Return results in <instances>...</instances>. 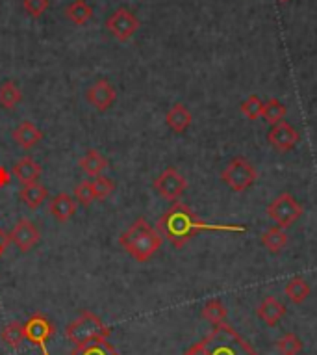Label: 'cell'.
<instances>
[{"label": "cell", "mask_w": 317, "mask_h": 355, "mask_svg": "<svg viewBox=\"0 0 317 355\" xmlns=\"http://www.w3.org/2000/svg\"><path fill=\"white\" fill-rule=\"evenodd\" d=\"M191 121H193V116H191V112L185 108L184 105H173L171 106V110L165 114V123H167V127L176 132V135H182L185 132L188 128H190Z\"/></svg>", "instance_id": "cell-17"}, {"label": "cell", "mask_w": 317, "mask_h": 355, "mask_svg": "<svg viewBox=\"0 0 317 355\" xmlns=\"http://www.w3.org/2000/svg\"><path fill=\"white\" fill-rule=\"evenodd\" d=\"M106 28L116 40L128 41L139 30V19L128 8H119L106 19Z\"/></svg>", "instance_id": "cell-8"}, {"label": "cell", "mask_w": 317, "mask_h": 355, "mask_svg": "<svg viewBox=\"0 0 317 355\" xmlns=\"http://www.w3.org/2000/svg\"><path fill=\"white\" fill-rule=\"evenodd\" d=\"M242 114L251 121H256L262 117V112H264V101L260 99L258 95H251L242 103Z\"/></svg>", "instance_id": "cell-29"}, {"label": "cell", "mask_w": 317, "mask_h": 355, "mask_svg": "<svg viewBox=\"0 0 317 355\" xmlns=\"http://www.w3.org/2000/svg\"><path fill=\"white\" fill-rule=\"evenodd\" d=\"M199 346L204 355H258L256 349L228 324L214 326Z\"/></svg>", "instance_id": "cell-3"}, {"label": "cell", "mask_w": 317, "mask_h": 355, "mask_svg": "<svg viewBox=\"0 0 317 355\" xmlns=\"http://www.w3.org/2000/svg\"><path fill=\"white\" fill-rule=\"evenodd\" d=\"M91 188H93V196H95V201H100V199L110 198L114 190H116V184L108 179V177H104V175H98L91 181Z\"/></svg>", "instance_id": "cell-30"}, {"label": "cell", "mask_w": 317, "mask_h": 355, "mask_svg": "<svg viewBox=\"0 0 317 355\" xmlns=\"http://www.w3.org/2000/svg\"><path fill=\"white\" fill-rule=\"evenodd\" d=\"M158 229L163 239H167L174 248H184L193 236L204 231H221V233H247L245 225L230 223H208L202 221L193 210L184 203H173L167 212L158 221Z\"/></svg>", "instance_id": "cell-1"}, {"label": "cell", "mask_w": 317, "mask_h": 355, "mask_svg": "<svg viewBox=\"0 0 317 355\" xmlns=\"http://www.w3.org/2000/svg\"><path fill=\"white\" fill-rule=\"evenodd\" d=\"M71 355H121L116 349V346L108 343V338H97V340H89V343L76 346Z\"/></svg>", "instance_id": "cell-21"}, {"label": "cell", "mask_w": 317, "mask_h": 355, "mask_svg": "<svg viewBox=\"0 0 317 355\" xmlns=\"http://www.w3.org/2000/svg\"><path fill=\"white\" fill-rule=\"evenodd\" d=\"M10 240H12L13 244L17 245L23 253H28V251H32L35 245L39 244L41 233L39 229L35 227L32 221L23 218V220H19L17 223H15L12 234H10Z\"/></svg>", "instance_id": "cell-12"}, {"label": "cell", "mask_w": 317, "mask_h": 355, "mask_svg": "<svg viewBox=\"0 0 317 355\" xmlns=\"http://www.w3.org/2000/svg\"><path fill=\"white\" fill-rule=\"evenodd\" d=\"M111 329L104 326V322L98 318L91 311H84L75 322H71L67 329H65V337L69 338V343L75 346L89 343V340H97V338H108Z\"/></svg>", "instance_id": "cell-4"}, {"label": "cell", "mask_w": 317, "mask_h": 355, "mask_svg": "<svg viewBox=\"0 0 317 355\" xmlns=\"http://www.w3.org/2000/svg\"><path fill=\"white\" fill-rule=\"evenodd\" d=\"M75 198L80 205H84V207H89V205L95 201V196H93V188H91V181L80 182V184L75 188Z\"/></svg>", "instance_id": "cell-31"}, {"label": "cell", "mask_w": 317, "mask_h": 355, "mask_svg": "<svg viewBox=\"0 0 317 355\" xmlns=\"http://www.w3.org/2000/svg\"><path fill=\"white\" fill-rule=\"evenodd\" d=\"M78 166L86 175L89 177H98L102 171L108 168V158H104L97 149H89L84 157L78 160Z\"/></svg>", "instance_id": "cell-18"}, {"label": "cell", "mask_w": 317, "mask_h": 355, "mask_svg": "<svg viewBox=\"0 0 317 355\" xmlns=\"http://www.w3.org/2000/svg\"><path fill=\"white\" fill-rule=\"evenodd\" d=\"M13 141L19 144L23 149H32L43 140V132L35 127L32 121H23L13 130Z\"/></svg>", "instance_id": "cell-16"}, {"label": "cell", "mask_w": 317, "mask_h": 355, "mask_svg": "<svg viewBox=\"0 0 317 355\" xmlns=\"http://www.w3.org/2000/svg\"><path fill=\"white\" fill-rule=\"evenodd\" d=\"M300 140V135L297 128H293L289 123L280 121L277 125H271L269 132H267V141L271 144L277 151L286 153L293 149Z\"/></svg>", "instance_id": "cell-11"}, {"label": "cell", "mask_w": 317, "mask_h": 355, "mask_svg": "<svg viewBox=\"0 0 317 355\" xmlns=\"http://www.w3.org/2000/svg\"><path fill=\"white\" fill-rule=\"evenodd\" d=\"M23 8L30 17L37 19L48 10V0H23Z\"/></svg>", "instance_id": "cell-32"}, {"label": "cell", "mask_w": 317, "mask_h": 355, "mask_svg": "<svg viewBox=\"0 0 317 355\" xmlns=\"http://www.w3.org/2000/svg\"><path fill=\"white\" fill-rule=\"evenodd\" d=\"M277 349L282 355H299L302 349V343L293 333H286L277 340Z\"/></svg>", "instance_id": "cell-28"}, {"label": "cell", "mask_w": 317, "mask_h": 355, "mask_svg": "<svg viewBox=\"0 0 317 355\" xmlns=\"http://www.w3.org/2000/svg\"><path fill=\"white\" fill-rule=\"evenodd\" d=\"M267 216L277 223L278 227L288 229L302 216V207L297 203V199L291 193L284 192L273 203H269Z\"/></svg>", "instance_id": "cell-6"}, {"label": "cell", "mask_w": 317, "mask_h": 355, "mask_svg": "<svg viewBox=\"0 0 317 355\" xmlns=\"http://www.w3.org/2000/svg\"><path fill=\"white\" fill-rule=\"evenodd\" d=\"M284 292L289 297V302L299 305V303H302L306 297L310 296V285H308V281L305 277H293V279H289L286 283Z\"/></svg>", "instance_id": "cell-24"}, {"label": "cell", "mask_w": 317, "mask_h": 355, "mask_svg": "<svg viewBox=\"0 0 317 355\" xmlns=\"http://www.w3.org/2000/svg\"><path fill=\"white\" fill-rule=\"evenodd\" d=\"M226 307L219 300H212L208 302L204 307H202V318L208 320L212 326H221V324H226Z\"/></svg>", "instance_id": "cell-25"}, {"label": "cell", "mask_w": 317, "mask_h": 355, "mask_svg": "<svg viewBox=\"0 0 317 355\" xmlns=\"http://www.w3.org/2000/svg\"><path fill=\"white\" fill-rule=\"evenodd\" d=\"M10 242H12V240H10V236H8V234L4 233L2 229H0V257H2V253L6 251V248Z\"/></svg>", "instance_id": "cell-34"}, {"label": "cell", "mask_w": 317, "mask_h": 355, "mask_svg": "<svg viewBox=\"0 0 317 355\" xmlns=\"http://www.w3.org/2000/svg\"><path fill=\"white\" fill-rule=\"evenodd\" d=\"M13 175L17 177V181L23 187H26V184L37 182V179L41 177V166L35 162L34 158L23 157L13 164Z\"/></svg>", "instance_id": "cell-15"}, {"label": "cell", "mask_w": 317, "mask_h": 355, "mask_svg": "<svg viewBox=\"0 0 317 355\" xmlns=\"http://www.w3.org/2000/svg\"><path fill=\"white\" fill-rule=\"evenodd\" d=\"M156 193L160 196L165 201H171V203H176L179 198H182L188 188V182H185L184 175L180 173L176 168H167L163 169L162 173L158 175L152 182Z\"/></svg>", "instance_id": "cell-7"}, {"label": "cell", "mask_w": 317, "mask_h": 355, "mask_svg": "<svg viewBox=\"0 0 317 355\" xmlns=\"http://www.w3.org/2000/svg\"><path fill=\"white\" fill-rule=\"evenodd\" d=\"M10 182H12V175L4 166H0V188L8 187Z\"/></svg>", "instance_id": "cell-33"}, {"label": "cell", "mask_w": 317, "mask_h": 355, "mask_svg": "<svg viewBox=\"0 0 317 355\" xmlns=\"http://www.w3.org/2000/svg\"><path fill=\"white\" fill-rule=\"evenodd\" d=\"M184 355H204V352H202V348L199 346V343H197L195 346H191V348L188 349Z\"/></svg>", "instance_id": "cell-35"}, {"label": "cell", "mask_w": 317, "mask_h": 355, "mask_svg": "<svg viewBox=\"0 0 317 355\" xmlns=\"http://www.w3.org/2000/svg\"><path fill=\"white\" fill-rule=\"evenodd\" d=\"M48 212H51L54 220L60 221V223H65L76 214L75 199L71 198L69 193H58V196L52 198L51 205H48Z\"/></svg>", "instance_id": "cell-13"}, {"label": "cell", "mask_w": 317, "mask_h": 355, "mask_svg": "<svg viewBox=\"0 0 317 355\" xmlns=\"http://www.w3.org/2000/svg\"><path fill=\"white\" fill-rule=\"evenodd\" d=\"M163 236L156 231L145 218H138L132 225L121 234L119 244L125 248L134 261L147 262L162 248Z\"/></svg>", "instance_id": "cell-2"}, {"label": "cell", "mask_w": 317, "mask_h": 355, "mask_svg": "<svg viewBox=\"0 0 317 355\" xmlns=\"http://www.w3.org/2000/svg\"><path fill=\"white\" fill-rule=\"evenodd\" d=\"M278 2H289V0H278Z\"/></svg>", "instance_id": "cell-36"}, {"label": "cell", "mask_w": 317, "mask_h": 355, "mask_svg": "<svg viewBox=\"0 0 317 355\" xmlns=\"http://www.w3.org/2000/svg\"><path fill=\"white\" fill-rule=\"evenodd\" d=\"M19 198H21V201H23L28 209L35 210L39 209L41 203L48 198V190H46L43 184H39V182H32V184H26V187L21 188Z\"/></svg>", "instance_id": "cell-20"}, {"label": "cell", "mask_w": 317, "mask_h": 355, "mask_svg": "<svg viewBox=\"0 0 317 355\" xmlns=\"http://www.w3.org/2000/svg\"><path fill=\"white\" fill-rule=\"evenodd\" d=\"M24 329V340L35 346H45L52 337H54V324H52L46 316L34 315L30 316L28 320L23 324Z\"/></svg>", "instance_id": "cell-9"}, {"label": "cell", "mask_w": 317, "mask_h": 355, "mask_svg": "<svg viewBox=\"0 0 317 355\" xmlns=\"http://www.w3.org/2000/svg\"><path fill=\"white\" fill-rule=\"evenodd\" d=\"M43 355H46V354H43Z\"/></svg>", "instance_id": "cell-37"}, {"label": "cell", "mask_w": 317, "mask_h": 355, "mask_svg": "<svg viewBox=\"0 0 317 355\" xmlns=\"http://www.w3.org/2000/svg\"><path fill=\"white\" fill-rule=\"evenodd\" d=\"M65 17L69 19L73 24L84 26L93 17V8L87 4L86 0H75V2H71L69 6L65 8Z\"/></svg>", "instance_id": "cell-22"}, {"label": "cell", "mask_w": 317, "mask_h": 355, "mask_svg": "<svg viewBox=\"0 0 317 355\" xmlns=\"http://www.w3.org/2000/svg\"><path fill=\"white\" fill-rule=\"evenodd\" d=\"M0 337L2 340L10 346V348L17 349L21 348V344L24 340V329H23V324H19V322H12V324H8L2 333H0Z\"/></svg>", "instance_id": "cell-26"}, {"label": "cell", "mask_w": 317, "mask_h": 355, "mask_svg": "<svg viewBox=\"0 0 317 355\" xmlns=\"http://www.w3.org/2000/svg\"><path fill=\"white\" fill-rule=\"evenodd\" d=\"M262 117H264L269 125H277V123L284 121V117H286V106H284L278 99H269L267 103H264Z\"/></svg>", "instance_id": "cell-27"}, {"label": "cell", "mask_w": 317, "mask_h": 355, "mask_svg": "<svg viewBox=\"0 0 317 355\" xmlns=\"http://www.w3.org/2000/svg\"><path fill=\"white\" fill-rule=\"evenodd\" d=\"M221 179L234 192H245L256 181V169L248 160L236 157L226 164V168L221 173Z\"/></svg>", "instance_id": "cell-5"}, {"label": "cell", "mask_w": 317, "mask_h": 355, "mask_svg": "<svg viewBox=\"0 0 317 355\" xmlns=\"http://www.w3.org/2000/svg\"><path fill=\"white\" fill-rule=\"evenodd\" d=\"M23 92L13 80H6L0 84V106L6 110H13L15 106L21 105Z\"/></svg>", "instance_id": "cell-23"}, {"label": "cell", "mask_w": 317, "mask_h": 355, "mask_svg": "<svg viewBox=\"0 0 317 355\" xmlns=\"http://www.w3.org/2000/svg\"><path fill=\"white\" fill-rule=\"evenodd\" d=\"M288 233H286V229L284 227H278V225H273V227H269L266 231V233L262 234V239H260V242H262V245L266 248V250H269L271 253H280V251L288 245Z\"/></svg>", "instance_id": "cell-19"}, {"label": "cell", "mask_w": 317, "mask_h": 355, "mask_svg": "<svg viewBox=\"0 0 317 355\" xmlns=\"http://www.w3.org/2000/svg\"><path fill=\"white\" fill-rule=\"evenodd\" d=\"M86 99L87 103L97 108L98 112H106L110 110L114 103L117 99V92L116 87L111 86L110 80L106 78H98L97 82H93L89 89L86 92Z\"/></svg>", "instance_id": "cell-10"}, {"label": "cell", "mask_w": 317, "mask_h": 355, "mask_svg": "<svg viewBox=\"0 0 317 355\" xmlns=\"http://www.w3.org/2000/svg\"><path fill=\"white\" fill-rule=\"evenodd\" d=\"M256 315H258L260 320L264 322V324H267V326H277L278 322L286 316V305H284L282 302L275 300V297L269 296L260 303Z\"/></svg>", "instance_id": "cell-14"}]
</instances>
